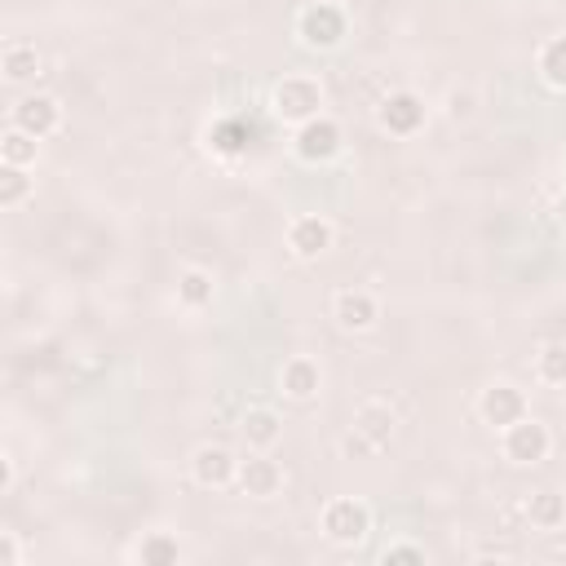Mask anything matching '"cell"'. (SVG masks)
<instances>
[{
    "instance_id": "18",
    "label": "cell",
    "mask_w": 566,
    "mask_h": 566,
    "mask_svg": "<svg viewBox=\"0 0 566 566\" xmlns=\"http://www.w3.org/2000/svg\"><path fill=\"white\" fill-rule=\"evenodd\" d=\"M212 292H217V283H212V274L199 270V265H186V270L177 274V301H181L186 310L212 305Z\"/></svg>"
},
{
    "instance_id": "15",
    "label": "cell",
    "mask_w": 566,
    "mask_h": 566,
    "mask_svg": "<svg viewBox=\"0 0 566 566\" xmlns=\"http://www.w3.org/2000/svg\"><path fill=\"white\" fill-rule=\"evenodd\" d=\"M239 433H243V442H248L252 451H270V447L283 438V420H279V411H270V407H248L243 420H239Z\"/></svg>"
},
{
    "instance_id": "26",
    "label": "cell",
    "mask_w": 566,
    "mask_h": 566,
    "mask_svg": "<svg viewBox=\"0 0 566 566\" xmlns=\"http://www.w3.org/2000/svg\"><path fill=\"white\" fill-rule=\"evenodd\" d=\"M22 562V544L13 531H0V566H18Z\"/></svg>"
},
{
    "instance_id": "9",
    "label": "cell",
    "mask_w": 566,
    "mask_h": 566,
    "mask_svg": "<svg viewBox=\"0 0 566 566\" xmlns=\"http://www.w3.org/2000/svg\"><path fill=\"white\" fill-rule=\"evenodd\" d=\"M190 478H195L199 486H208V491H221V486H230V482L239 478V460H234L230 447L203 442V447H195V455H190Z\"/></svg>"
},
{
    "instance_id": "1",
    "label": "cell",
    "mask_w": 566,
    "mask_h": 566,
    "mask_svg": "<svg viewBox=\"0 0 566 566\" xmlns=\"http://www.w3.org/2000/svg\"><path fill=\"white\" fill-rule=\"evenodd\" d=\"M270 111H274V119L296 128V124L323 115V84L314 75H283L270 93Z\"/></svg>"
},
{
    "instance_id": "13",
    "label": "cell",
    "mask_w": 566,
    "mask_h": 566,
    "mask_svg": "<svg viewBox=\"0 0 566 566\" xmlns=\"http://www.w3.org/2000/svg\"><path fill=\"white\" fill-rule=\"evenodd\" d=\"M394 424H398V416H394V407L385 398H363L354 407V424L349 429H358L376 451H385L394 442Z\"/></svg>"
},
{
    "instance_id": "19",
    "label": "cell",
    "mask_w": 566,
    "mask_h": 566,
    "mask_svg": "<svg viewBox=\"0 0 566 566\" xmlns=\"http://www.w3.org/2000/svg\"><path fill=\"white\" fill-rule=\"evenodd\" d=\"M526 517H531V526H539V531H557L562 522H566V495H557V491H535L531 495V504H526Z\"/></svg>"
},
{
    "instance_id": "16",
    "label": "cell",
    "mask_w": 566,
    "mask_h": 566,
    "mask_svg": "<svg viewBox=\"0 0 566 566\" xmlns=\"http://www.w3.org/2000/svg\"><path fill=\"white\" fill-rule=\"evenodd\" d=\"M531 371H535V380L544 389H566V340H544L535 349Z\"/></svg>"
},
{
    "instance_id": "3",
    "label": "cell",
    "mask_w": 566,
    "mask_h": 566,
    "mask_svg": "<svg viewBox=\"0 0 566 566\" xmlns=\"http://www.w3.org/2000/svg\"><path fill=\"white\" fill-rule=\"evenodd\" d=\"M318 531L332 539V544H363L367 531H371V509L354 495H336L323 504L318 513Z\"/></svg>"
},
{
    "instance_id": "11",
    "label": "cell",
    "mask_w": 566,
    "mask_h": 566,
    "mask_svg": "<svg viewBox=\"0 0 566 566\" xmlns=\"http://www.w3.org/2000/svg\"><path fill=\"white\" fill-rule=\"evenodd\" d=\"M332 318H336L340 332H367L380 318V301L367 287H340L332 296Z\"/></svg>"
},
{
    "instance_id": "7",
    "label": "cell",
    "mask_w": 566,
    "mask_h": 566,
    "mask_svg": "<svg viewBox=\"0 0 566 566\" xmlns=\"http://www.w3.org/2000/svg\"><path fill=\"white\" fill-rule=\"evenodd\" d=\"M332 243H336V230H332L327 217H318V212L292 217V226H287V248H292L296 261H318Z\"/></svg>"
},
{
    "instance_id": "22",
    "label": "cell",
    "mask_w": 566,
    "mask_h": 566,
    "mask_svg": "<svg viewBox=\"0 0 566 566\" xmlns=\"http://www.w3.org/2000/svg\"><path fill=\"white\" fill-rule=\"evenodd\" d=\"M35 150H40V137L22 133L9 124V133L0 137V164H18V168H31L35 164Z\"/></svg>"
},
{
    "instance_id": "5",
    "label": "cell",
    "mask_w": 566,
    "mask_h": 566,
    "mask_svg": "<svg viewBox=\"0 0 566 566\" xmlns=\"http://www.w3.org/2000/svg\"><path fill=\"white\" fill-rule=\"evenodd\" d=\"M296 35L305 49H336L345 40V9L318 0V4H305L296 13Z\"/></svg>"
},
{
    "instance_id": "17",
    "label": "cell",
    "mask_w": 566,
    "mask_h": 566,
    "mask_svg": "<svg viewBox=\"0 0 566 566\" xmlns=\"http://www.w3.org/2000/svg\"><path fill=\"white\" fill-rule=\"evenodd\" d=\"M40 53H35V44H22V40H13V44H4V53H0V71H4V80L9 84H27V80H35L40 75Z\"/></svg>"
},
{
    "instance_id": "6",
    "label": "cell",
    "mask_w": 566,
    "mask_h": 566,
    "mask_svg": "<svg viewBox=\"0 0 566 566\" xmlns=\"http://www.w3.org/2000/svg\"><path fill=\"white\" fill-rule=\"evenodd\" d=\"M9 124L44 142V137H53V133L62 128V102H57L53 93H27V97L13 106V119H9Z\"/></svg>"
},
{
    "instance_id": "14",
    "label": "cell",
    "mask_w": 566,
    "mask_h": 566,
    "mask_svg": "<svg viewBox=\"0 0 566 566\" xmlns=\"http://www.w3.org/2000/svg\"><path fill=\"white\" fill-rule=\"evenodd\" d=\"M279 389H283V398H292V402H310V398L323 389L318 363L305 358V354H292V358L279 367Z\"/></svg>"
},
{
    "instance_id": "23",
    "label": "cell",
    "mask_w": 566,
    "mask_h": 566,
    "mask_svg": "<svg viewBox=\"0 0 566 566\" xmlns=\"http://www.w3.org/2000/svg\"><path fill=\"white\" fill-rule=\"evenodd\" d=\"M31 190H35V181L27 177V168H18V164H0V208H18V203H27Z\"/></svg>"
},
{
    "instance_id": "21",
    "label": "cell",
    "mask_w": 566,
    "mask_h": 566,
    "mask_svg": "<svg viewBox=\"0 0 566 566\" xmlns=\"http://www.w3.org/2000/svg\"><path fill=\"white\" fill-rule=\"evenodd\" d=\"M137 562H146V566H172V562H181V544H177V535H168V531H150V535L137 544Z\"/></svg>"
},
{
    "instance_id": "10",
    "label": "cell",
    "mask_w": 566,
    "mask_h": 566,
    "mask_svg": "<svg viewBox=\"0 0 566 566\" xmlns=\"http://www.w3.org/2000/svg\"><path fill=\"white\" fill-rule=\"evenodd\" d=\"M376 124H380L389 137H411V133H420V124H424V102H420L416 93L398 88V93H389V97L376 106Z\"/></svg>"
},
{
    "instance_id": "25",
    "label": "cell",
    "mask_w": 566,
    "mask_h": 566,
    "mask_svg": "<svg viewBox=\"0 0 566 566\" xmlns=\"http://www.w3.org/2000/svg\"><path fill=\"white\" fill-rule=\"evenodd\" d=\"M340 447H345V455H358V460H371V455H380V451H376V447H371V442H367L358 429H349V433L340 438Z\"/></svg>"
},
{
    "instance_id": "4",
    "label": "cell",
    "mask_w": 566,
    "mask_h": 566,
    "mask_svg": "<svg viewBox=\"0 0 566 566\" xmlns=\"http://www.w3.org/2000/svg\"><path fill=\"white\" fill-rule=\"evenodd\" d=\"M340 146H345V133L332 115H314V119L296 124V133H292V150L305 164H327L332 155H340Z\"/></svg>"
},
{
    "instance_id": "29",
    "label": "cell",
    "mask_w": 566,
    "mask_h": 566,
    "mask_svg": "<svg viewBox=\"0 0 566 566\" xmlns=\"http://www.w3.org/2000/svg\"><path fill=\"white\" fill-rule=\"evenodd\" d=\"M557 221H562V226H566V195H562V199H557Z\"/></svg>"
},
{
    "instance_id": "28",
    "label": "cell",
    "mask_w": 566,
    "mask_h": 566,
    "mask_svg": "<svg viewBox=\"0 0 566 566\" xmlns=\"http://www.w3.org/2000/svg\"><path fill=\"white\" fill-rule=\"evenodd\" d=\"M473 111V97L469 93H451V115L460 119V115H469Z\"/></svg>"
},
{
    "instance_id": "27",
    "label": "cell",
    "mask_w": 566,
    "mask_h": 566,
    "mask_svg": "<svg viewBox=\"0 0 566 566\" xmlns=\"http://www.w3.org/2000/svg\"><path fill=\"white\" fill-rule=\"evenodd\" d=\"M13 478H18V464H13V455H9V451H0V495H9V491H13Z\"/></svg>"
},
{
    "instance_id": "12",
    "label": "cell",
    "mask_w": 566,
    "mask_h": 566,
    "mask_svg": "<svg viewBox=\"0 0 566 566\" xmlns=\"http://www.w3.org/2000/svg\"><path fill=\"white\" fill-rule=\"evenodd\" d=\"M239 491L252 495V500H274L283 491V464L270 460L265 451H252L248 460H239Z\"/></svg>"
},
{
    "instance_id": "2",
    "label": "cell",
    "mask_w": 566,
    "mask_h": 566,
    "mask_svg": "<svg viewBox=\"0 0 566 566\" xmlns=\"http://www.w3.org/2000/svg\"><path fill=\"white\" fill-rule=\"evenodd\" d=\"M548 451H553V433H548V424L535 420L531 411H526L522 420H513V424L500 429V455H504L509 464L531 469V464H544Z\"/></svg>"
},
{
    "instance_id": "20",
    "label": "cell",
    "mask_w": 566,
    "mask_h": 566,
    "mask_svg": "<svg viewBox=\"0 0 566 566\" xmlns=\"http://www.w3.org/2000/svg\"><path fill=\"white\" fill-rule=\"evenodd\" d=\"M535 66H539V80H544V84H553V88H562V93H566V35L544 40V44H539Z\"/></svg>"
},
{
    "instance_id": "24",
    "label": "cell",
    "mask_w": 566,
    "mask_h": 566,
    "mask_svg": "<svg viewBox=\"0 0 566 566\" xmlns=\"http://www.w3.org/2000/svg\"><path fill=\"white\" fill-rule=\"evenodd\" d=\"M380 562H385V566H398V562L420 566V562H424V548H420V544H389V548L380 553Z\"/></svg>"
},
{
    "instance_id": "8",
    "label": "cell",
    "mask_w": 566,
    "mask_h": 566,
    "mask_svg": "<svg viewBox=\"0 0 566 566\" xmlns=\"http://www.w3.org/2000/svg\"><path fill=\"white\" fill-rule=\"evenodd\" d=\"M478 416H482V424L504 429V424L526 416V394L517 385H509V380H495V385H486L478 394Z\"/></svg>"
}]
</instances>
